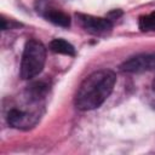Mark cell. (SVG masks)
Listing matches in <instances>:
<instances>
[{"label": "cell", "instance_id": "cell-5", "mask_svg": "<svg viewBox=\"0 0 155 155\" xmlns=\"http://www.w3.org/2000/svg\"><path fill=\"white\" fill-rule=\"evenodd\" d=\"M78 18L81 27L86 31L94 35L107 34L113 28V23L108 18H101V17H94L90 15H79Z\"/></svg>", "mask_w": 155, "mask_h": 155}, {"label": "cell", "instance_id": "cell-8", "mask_svg": "<svg viewBox=\"0 0 155 155\" xmlns=\"http://www.w3.org/2000/svg\"><path fill=\"white\" fill-rule=\"evenodd\" d=\"M139 29L142 31H153L155 30V11L149 13V15H145V16H142L139 18Z\"/></svg>", "mask_w": 155, "mask_h": 155}, {"label": "cell", "instance_id": "cell-2", "mask_svg": "<svg viewBox=\"0 0 155 155\" xmlns=\"http://www.w3.org/2000/svg\"><path fill=\"white\" fill-rule=\"evenodd\" d=\"M45 61L46 48L42 42L35 39L27 41L21 61V78L24 80H30L39 75L44 69Z\"/></svg>", "mask_w": 155, "mask_h": 155}, {"label": "cell", "instance_id": "cell-6", "mask_svg": "<svg viewBox=\"0 0 155 155\" xmlns=\"http://www.w3.org/2000/svg\"><path fill=\"white\" fill-rule=\"evenodd\" d=\"M45 18L47 21H50L51 23L56 24V25H59V27H69L70 25V18L69 16L61 11V10H57V8H47L46 12H45Z\"/></svg>", "mask_w": 155, "mask_h": 155}, {"label": "cell", "instance_id": "cell-1", "mask_svg": "<svg viewBox=\"0 0 155 155\" xmlns=\"http://www.w3.org/2000/svg\"><path fill=\"white\" fill-rule=\"evenodd\" d=\"M116 76L111 70H98L90 74L80 84L75 94V105L80 110L101 107L113 92Z\"/></svg>", "mask_w": 155, "mask_h": 155}, {"label": "cell", "instance_id": "cell-7", "mask_svg": "<svg viewBox=\"0 0 155 155\" xmlns=\"http://www.w3.org/2000/svg\"><path fill=\"white\" fill-rule=\"evenodd\" d=\"M50 48H51V51H53L56 53H62V54H67V56H75L74 46L63 39L52 40L50 44Z\"/></svg>", "mask_w": 155, "mask_h": 155}, {"label": "cell", "instance_id": "cell-9", "mask_svg": "<svg viewBox=\"0 0 155 155\" xmlns=\"http://www.w3.org/2000/svg\"><path fill=\"white\" fill-rule=\"evenodd\" d=\"M153 86H154V91H155V79H154V82H153Z\"/></svg>", "mask_w": 155, "mask_h": 155}, {"label": "cell", "instance_id": "cell-3", "mask_svg": "<svg viewBox=\"0 0 155 155\" xmlns=\"http://www.w3.org/2000/svg\"><path fill=\"white\" fill-rule=\"evenodd\" d=\"M40 110L12 108L7 113V122L10 126L19 130H29L34 127L40 120Z\"/></svg>", "mask_w": 155, "mask_h": 155}, {"label": "cell", "instance_id": "cell-4", "mask_svg": "<svg viewBox=\"0 0 155 155\" xmlns=\"http://www.w3.org/2000/svg\"><path fill=\"white\" fill-rule=\"evenodd\" d=\"M155 69V53L134 56L122 63L121 70L126 73H143Z\"/></svg>", "mask_w": 155, "mask_h": 155}]
</instances>
